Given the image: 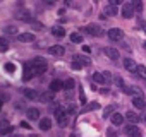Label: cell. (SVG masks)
<instances>
[{
	"instance_id": "obj_1",
	"label": "cell",
	"mask_w": 146,
	"mask_h": 137,
	"mask_svg": "<svg viewBox=\"0 0 146 137\" xmlns=\"http://www.w3.org/2000/svg\"><path fill=\"white\" fill-rule=\"evenodd\" d=\"M28 65H29V68H31L33 76H40V74H45V72H46V60L41 58V57L33 58Z\"/></svg>"
},
{
	"instance_id": "obj_2",
	"label": "cell",
	"mask_w": 146,
	"mask_h": 137,
	"mask_svg": "<svg viewBox=\"0 0 146 137\" xmlns=\"http://www.w3.org/2000/svg\"><path fill=\"white\" fill-rule=\"evenodd\" d=\"M55 118L58 122V127H67L69 125V117L65 115V111L62 108H57L55 110Z\"/></svg>"
},
{
	"instance_id": "obj_3",
	"label": "cell",
	"mask_w": 146,
	"mask_h": 137,
	"mask_svg": "<svg viewBox=\"0 0 146 137\" xmlns=\"http://www.w3.org/2000/svg\"><path fill=\"white\" fill-rule=\"evenodd\" d=\"M83 31L88 33V34H91V36H96V38L103 34V29L100 26H96V24H88L86 28H83Z\"/></svg>"
},
{
	"instance_id": "obj_4",
	"label": "cell",
	"mask_w": 146,
	"mask_h": 137,
	"mask_svg": "<svg viewBox=\"0 0 146 137\" xmlns=\"http://www.w3.org/2000/svg\"><path fill=\"white\" fill-rule=\"evenodd\" d=\"M108 38H110L112 41H120V40L124 38V31H122L120 28H113V29L108 31Z\"/></svg>"
},
{
	"instance_id": "obj_5",
	"label": "cell",
	"mask_w": 146,
	"mask_h": 137,
	"mask_svg": "<svg viewBox=\"0 0 146 137\" xmlns=\"http://www.w3.org/2000/svg\"><path fill=\"white\" fill-rule=\"evenodd\" d=\"M124 93L132 94L134 98H143V91H141L137 86H129V88H125V86H124Z\"/></svg>"
},
{
	"instance_id": "obj_6",
	"label": "cell",
	"mask_w": 146,
	"mask_h": 137,
	"mask_svg": "<svg viewBox=\"0 0 146 137\" xmlns=\"http://www.w3.org/2000/svg\"><path fill=\"white\" fill-rule=\"evenodd\" d=\"M125 134H127V137H141V128L136 125H127Z\"/></svg>"
},
{
	"instance_id": "obj_7",
	"label": "cell",
	"mask_w": 146,
	"mask_h": 137,
	"mask_svg": "<svg viewBox=\"0 0 146 137\" xmlns=\"http://www.w3.org/2000/svg\"><path fill=\"white\" fill-rule=\"evenodd\" d=\"M122 17H125V19L134 17V7H132V4H124V7H122Z\"/></svg>"
},
{
	"instance_id": "obj_8",
	"label": "cell",
	"mask_w": 146,
	"mask_h": 137,
	"mask_svg": "<svg viewBox=\"0 0 146 137\" xmlns=\"http://www.w3.org/2000/svg\"><path fill=\"white\" fill-rule=\"evenodd\" d=\"M103 51H105V55H107L110 60H119V57H120V55H119V50H115V48H112V46H107Z\"/></svg>"
},
{
	"instance_id": "obj_9",
	"label": "cell",
	"mask_w": 146,
	"mask_h": 137,
	"mask_svg": "<svg viewBox=\"0 0 146 137\" xmlns=\"http://www.w3.org/2000/svg\"><path fill=\"white\" fill-rule=\"evenodd\" d=\"M124 67H125V70H129V72H136L137 70V63L132 58H125L124 60Z\"/></svg>"
},
{
	"instance_id": "obj_10",
	"label": "cell",
	"mask_w": 146,
	"mask_h": 137,
	"mask_svg": "<svg viewBox=\"0 0 146 137\" xmlns=\"http://www.w3.org/2000/svg\"><path fill=\"white\" fill-rule=\"evenodd\" d=\"M26 117L33 122V120H40V110L38 108H29L26 110Z\"/></svg>"
},
{
	"instance_id": "obj_11",
	"label": "cell",
	"mask_w": 146,
	"mask_h": 137,
	"mask_svg": "<svg viewBox=\"0 0 146 137\" xmlns=\"http://www.w3.org/2000/svg\"><path fill=\"white\" fill-rule=\"evenodd\" d=\"M17 40L23 41V43H31V41H35V34L33 33H23V34L17 36Z\"/></svg>"
},
{
	"instance_id": "obj_12",
	"label": "cell",
	"mask_w": 146,
	"mask_h": 137,
	"mask_svg": "<svg viewBox=\"0 0 146 137\" xmlns=\"http://www.w3.org/2000/svg\"><path fill=\"white\" fill-rule=\"evenodd\" d=\"M52 55H55V57H62L64 53H65V50H64V46H60V45H55V46H50V50H48Z\"/></svg>"
},
{
	"instance_id": "obj_13",
	"label": "cell",
	"mask_w": 146,
	"mask_h": 137,
	"mask_svg": "<svg viewBox=\"0 0 146 137\" xmlns=\"http://www.w3.org/2000/svg\"><path fill=\"white\" fill-rule=\"evenodd\" d=\"M60 89H64V82L58 81V79H53V81L50 82V91L55 93V91H60Z\"/></svg>"
},
{
	"instance_id": "obj_14",
	"label": "cell",
	"mask_w": 146,
	"mask_h": 137,
	"mask_svg": "<svg viewBox=\"0 0 146 137\" xmlns=\"http://www.w3.org/2000/svg\"><path fill=\"white\" fill-rule=\"evenodd\" d=\"M132 105H134L137 110H141V111H144V110H146V103H144V99H143V98H132Z\"/></svg>"
},
{
	"instance_id": "obj_15",
	"label": "cell",
	"mask_w": 146,
	"mask_h": 137,
	"mask_svg": "<svg viewBox=\"0 0 146 137\" xmlns=\"http://www.w3.org/2000/svg\"><path fill=\"white\" fill-rule=\"evenodd\" d=\"M12 130V127L9 125L7 120H0V134H9Z\"/></svg>"
},
{
	"instance_id": "obj_16",
	"label": "cell",
	"mask_w": 146,
	"mask_h": 137,
	"mask_svg": "<svg viewBox=\"0 0 146 137\" xmlns=\"http://www.w3.org/2000/svg\"><path fill=\"white\" fill-rule=\"evenodd\" d=\"M125 118H127V122H129V123H132V125L139 122V115H137V113H134V111H127Z\"/></svg>"
},
{
	"instance_id": "obj_17",
	"label": "cell",
	"mask_w": 146,
	"mask_h": 137,
	"mask_svg": "<svg viewBox=\"0 0 146 137\" xmlns=\"http://www.w3.org/2000/svg\"><path fill=\"white\" fill-rule=\"evenodd\" d=\"M52 34L57 36V38H64L65 36V29L60 28V26H55V28H52Z\"/></svg>"
},
{
	"instance_id": "obj_18",
	"label": "cell",
	"mask_w": 146,
	"mask_h": 137,
	"mask_svg": "<svg viewBox=\"0 0 146 137\" xmlns=\"http://www.w3.org/2000/svg\"><path fill=\"white\" fill-rule=\"evenodd\" d=\"M74 60H76L81 67H83V65H90V63H91V60H90L88 57H83V55H76V57H74Z\"/></svg>"
},
{
	"instance_id": "obj_19",
	"label": "cell",
	"mask_w": 146,
	"mask_h": 137,
	"mask_svg": "<svg viewBox=\"0 0 146 137\" xmlns=\"http://www.w3.org/2000/svg\"><path fill=\"white\" fill-rule=\"evenodd\" d=\"M23 94L28 98V99H38V93L35 89H23Z\"/></svg>"
},
{
	"instance_id": "obj_20",
	"label": "cell",
	"mask_w": 146,
	"mask_h": 137,
	"mask_svg": "<svg viewBox=\"0 0 146 137\" xmlns=\"http://www.w3.org/2000/svg\"><path fill=\"white\" fill-rule=\"evenodd\" d=\"M40 128L41 130H50L52 128V120L50 118H41L40 120Z\"/></svg>"
},
{
	"instance_id": "obj_21",
	"label": "cell",
	"mask_w": 146,
	"mask_h": 137,
	"mask_svg": "<svg viewBox=\"0 0 146 137\" xmlns=\"http://www.w3.org/2000/svg\"><path fill=\"white\" fill-rule=\"evenodd\" d=\"M112 123H113V125H122V123H124V117H122L120 113H113V115H112Z\"/></svg>"
},
{
	"instance_id": "obj_22",
	"label": "cell",
	"mask_w": 146,
	"mask_h": 137,
	"mask_svg": "<svg viewBox=\"0 0 146 137\" xmlns=\"http://www.w3.org/2000/svg\"><path fill=\"white\" fill-rule=\"evenodd\" d=\"M93 81H95L96 84H107L103 74H100V72H95V74H93Z\"/></svg>"
},
{
	"instance_id": "obj_23",
	"label": "cell",
	"mask_w": 146,
	"mask_h": 137,
	"mask_svg": "<svg viewBox=\"0 0 146 137\" xmlns=\"http://www.w3.org/2000/svg\"><path fill=\"white\" fill-rule=\"evenodd\" d=\"M70 41L72 43H83V34L81 33H72L70 34Z\"/></svg>"
},
{
	"instance_id": "obj_24",
	"label": "cell",
	"mask_w": 146,
	"mask_h": 137,
	"mask_svg": "<svg viewBox=\"0 0 146 137\" xmlns=\"http://www.w3.org/2000/svg\"><path fill=\"white\" fill-rule=\"evenodd\" d=\"M31 77H35V76H33V72H31V68H29V65L26 63V65H24V77H23V79H24V81H29Z\"/></svg>"
},
{
	"instance_id": "obj_25",
	"label": "cell",
	"mask_w": 146,
	"mask_h": 137,
	"mask_svg": "<svg viewBox=\"0 0 146 137\" xmlns=\"http://www.w3.org/2000/svg\"><path fill=\"white\" fill-rule=\"evenodd\" d=\"M105 16H117V7L107 5V7H105Z\"/></svg>"
},
{
	"instance_id": "obj_26",
	"label": "cell",
	"mask_w": 146,
	"mask_h": 137,
	"mask_svg": "<svg viewBox=\"0 0 146 137\" xmlns=\"http://www.w3.org/2000/svg\"><path fill=\"white\" fill-rule=\"evenodd\" d=\"M52 98H53V94H52V93H43L41 96H38V99H41L43 103H50V101H52Z\"/></svg>"
},
{
	"instance_id": "obj_27",
	"label": "cell",
	"mask_w": 146,
	"mask_h": 137,
	"mask_svg": "<svg viewBox=\"0 0 146 137\" xmlns=\"http://www.w3.org/2000/svg\"><path fill=\"white\" fill-rule=\"evenodd\" d=\"M4 31H5V34H17V28L16 26H5Z\"/></svg>"
},
{
	"instance_id": "obj_28",
	"label": "cell",
	"mask_w": 146,
	"mask_h": 137,
	"mask_svg": "<svg viewBox=\"0 0 146 137\" xmlns=\"http://www.w3.org/2000/svg\"><path fill=\"white\" fill-rule=\"evenodd\" d=\"M74 86H76V81H74V79H67V81L64 82V89H72Z\"/></svg>"
},
{
	"instance_id": "obj_29",
	"label": "cell",
	"mask_w": 146,
	"mask_h": 137,
	"mask_svg": "<svg viewBox=\"0 0 146 137\" xmlns=\"http://www.w3.org/2000/svg\"><path fill=\"white\" fill-rule=\"evenodd\" d=\"M136 72H137L143 79H146V67H144V65H137V70H136Z\"/></svg>"
},
{
	"instance_id": "obj_30",
	"label": "cell",
	"mask_w": 146,
	"mask_h": 137,
	"mask_svg": "<svg viewBox=\"0 0 146 137\" xmlns=\"http://www.w3.org/2000/svg\"><path fill=\"white\" fill-rule=\"evenodd\" d=\"M112 81H115V86H117V88H122V89H124V81H122V77L115 76V77H112Z\"/></svg>"
},
{
	"instance_id": "obj_31",
	"label": "cell",
	"mask_w": 146,
	"mask_h": 137,
	"mask_svg": "<svg viewBox=\"0 0 146 137\" xmlns=\"http://www.w3.org/2000/svg\"><path fill=\"white\" fill-rule=\"evenodd\" d=\"M98 108H100V105L93 101V103H90V105H86V106H84V111H90V110H98Z\"/></svg>"
},
{
	"instance_id": "obj_32",
	"label": "cell",
	"mask_w": 146,
	"mask_h": 137,
	"mask_svg": "<svg viewBox=\"0 0 146 137\" xmlns=\"http://www.w3.org/2000/svg\"><path fill=\"white\" fill-rule=\"evenodd\" d=\"M9 48V41L5 38H0V50H7Z\"/></svg>"
},
{
	"instance_id": "obj_33",
	"label": "cell",
	"mask_w": 146,
	"mask_h": 137,
	"mask_svg": "<svg viewBox=\"0 0 146 137\" xmlns=\"http://www.w3.org/2000/svg\"><path fill=\"white\" fill-rule=\"evenodd\" d=\"M5 70H7L9 74H12V72L16 70V65H14L12 62H9V63H5Z\"/></svg>"
},
{
	"instance_id": "obj_34",
	"label": "cell",
	"mask_w": 146,
	"mask_h": 137,
	"mask_svg": "<svg viewBox=\"0 0 146 137\" xmlns=\"http://www.w3.org/2000/svg\"><path fill=\"white\" fill-rule=\"evenodd\" d=\"M132 7H134V12L136 11H143V4L137 2V0H136V2H132Z\"/></svg>"
},
{
	"instance_id": "obj_35",
	"label": "cell",
	"mask_w": 146,
	"mask_h": 137,
	"mask_svg": "<svg viewBox=\"0 0 146 137\" xmlns=\"http://www.w3.org/2000/svg\"><path fill=\"white\" fill-rule=\"evenodd\" d=\"M103 77H105V82H107V84L112 81V74H110V72H107V70L103 72Z\"/></svg>"
},
{
	"instance_id": "obj_36",
	"label": "cell",
	"mask_w": 146,
	"mask_h": 137,
	"mask_svg": "<svg viewBox=\"0 0 146 137\" xmlns=\"http://www.w3.org/2000/svg\"><path fill=\"white\" fill-rule=\"evenodd\" d=\"M67 113H69V115H74V113H76V106H74V105H70V106L67 108Z\"/></svg>"
},
{
	"instance_id": "obj_37",
	"label": "cell",
	"mask_w": 146,
	"mask_h": 137,
	"mask_svg": "<svg viewBox=\"0 0 146 137\" xmlns=\"http://www.w3.org/2000/svg\"><path fill=\"white\" fill-rule=\"evenodd\" d=\"M113 110V106H107L105 108V111H103V117H110V111Z\"/></svg>"
},
{
	"instance_id": "obj_38",
	"label": "cell",
	"mask_w": 146,
	"mask_h": 137,
	"mask_svg": "<svg viewBox=\"0 0 146 137\" xmlns=\"http://www.w3.org/2000/svg\"><path fill=\"white\" fill-rule=\"evenodd\" d=\"M31 26H35V28H36L38 31H40V29H43V26H41L40 22H36V21H31Z\"/></svg>"
},
{
	"instance_id": "obj_39",
	"label": "cell",
	"mask_w": 146,
	"mask_h": 137,
	"mask_svg": "<svg viewBox=\"0 0 146 137\" xmlns=\"http://www.w3.org/2000/svg\"><path fill=\"white\" fill-rule=\"evenodd\" d=\"M7 99H9V96H7V94H2V93H0V103H5Z\"/></svg>"
},
{
	"instance_id": "obj_40",
	"label": "cell",
	"mask_w": 146,
	"mask_h": 137,
	"mask_svg": "<svg viewBox=\"0 0 146 137\" xmlns=\"http://www.w3.org/2000/svg\"><path fill=\"white\" fill-rule=\"evenodd\" d=\"M107 135H108V137H117V134L113 132V128H108V130H107Z\"/></svg>"
},
{
	"instance_id": "obj_41",
	"label": "cell",
	"mask_w": 146,
	"mask_h": 137,
	"mask_svg": "<svg viewBox=\"0 0 146 137\" xmlns=\"http://www.w3.org/2000/svg\"><path fill=\"white\" fill-rule=\"evenodd\" d=\"M72 68H74V70H79V68H81V65L74 60V62H72Z\"/></svg>"
},
{
	"instance_id": "obj_42",
	"label": "cell",
	"mask_w": 146,
	"mask_h": 137,
	"mask_svg": "<svg viewBox=\"0 0 146 137\" xmlns=\"http://www.w3.org/2000/svg\"><path fill=\"white\" fill-rule=\"evenodd\" d=\"M79 99H81V103H84V101H86V98H84V91H83V89L79 91Z\"/></svg>"
},
{
	"instance_id": "obj_43",
	"label": "cell",
	"mask_w": 146,
	"mask_h": 137,
	"mask_svg": "<svg viewBox=\"0 0 146 137\" xmlns=\"http://www.w3.org/2000/svg\"><path fill=\"white\" fill-rule=\"evenodd\" d=\"M21 127H24V128H29V127H31V125H29V123H28V122H26V120H24V122H21Z\"/></svg>"
},
{
	"instance_id": "obj_44",
	"label": "cell",
	"mask_w": 146,
	"mask_h": 137,
	"mask_svg": "<svg viewBox=\"0 0 146 137\" xmlns=\"http://www.w3.org/2000/svg\"><path fill=\"white\" fill-rule=\"evenodd\" d=\"M139 120H141V122H143V123H144V125H146V113H143V115H141V117H139Z\"/></svg>"
},
{
	"instance_id": "obj_45",
	"label": "cell",
	"mask_w": 146,
	"mask_h": 137,
	"mask_svg": "<svg viewBox=\"0 0 146 137\" xmlns=\"http://www.w3.org/2000/svg\"><path fill=\"white\" fill-rule=\"evenodd\" d=\"M139 26H143V28H144V33H146V22H144L143 19H139Z\"/></svg>"
},
{
	"instance_id": "obj_46",
	"label": "cell",
	"mask_w": 146,
	"mask_h": 137,
	"mask_svg": "<svg viewBox=\"0 0 146 137\" xmlns=\"http://www.w3.org/2000/svg\"><path fill=\"white\" fill-rule=\"evenodd\" d=\"M83 51L84 53H90V46H83Z\"/></svg>"
},
{
	"instance_id": "obj_47",
	"label": "cell",
	"mask_w": 146,
	"mask_h": 137,
	"mask_svg": "<svg viewBox=\"0 0 146 137\" xmlns=\"http://www.w3.org/2000/svg\"><path fill=\"white\" fill-rule=\"evenodd\" d=\"M69 137H78V135H76V134H70V135H69Z\"/></svg>"
},
{
	"instance_id": "obj_48",
	"label": "cell",
	"mask_w": 146,
	"mask_h": 137,
	"mask_svg": "<svg viewBox=\"0 0 146 137\" xmlns=\"http://www.w3.org/2000/svg\"><path fill=\"white\" fill-rule=\"evenodd\" d=\"M143 46H144V50H146V41H144V43H143Z\"/></svg>"
},
{
	"instance_id": "obj_49",
	"label": "cell",
	"mask_w": 146,
	"mask_h": 137,
	"mask_svg": "<svg viewBox=\"0 0 146 137\" xmlns=\"http://www.w3.org/2000/svg\"><path fill=\"white\" fill-rule=\"evenodd\" d=\"M12 137H16V135H12Z\"/></svg>"
}]
</instances>
